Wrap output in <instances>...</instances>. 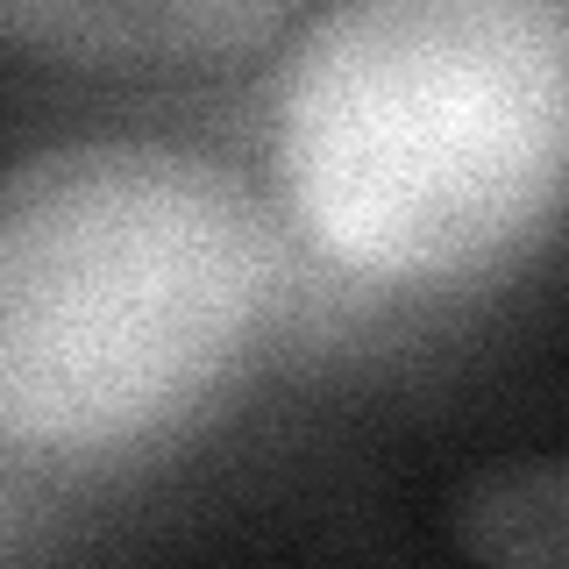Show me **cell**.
<instances>
[{
  "label": "cell",
  "instance_id": "7a4b0ae2",
  "mask_svg": "<svg viewBox=\"0 0 569 569\" xmlns=\"http://www.w3.org/2000/svg\"><path fill=\"white\" fill-rule=\"evenodd\" d=\"M569 22L556 0H356L278 71L271 164L320 257L378 284L477 278L556 221Z\"/></svg>",
  "mask_w": 569,
  "mask_h": 569
},
{
  "label": "cell",
  "instance_id": "6da1fadb",
  "mask_svg": "<svg viewBox=\"0 0 569 569\" xmlns=\"http://www.w3.org/2000/svg\"><path fill=\"white\" fill-rule=\"evenodd\" d=\"M284 284L242 171L157 136L50 142L0 171V441L129 449L178 427Z\"/></svg>",
  "mask_w": 569,
  "mask_h": 569
},
{
  "label": "cell",
  "instance_id": "277c9868",
  "mask_svg": "<svg viewBox=\"0 0 569 569\" xmlns=\"http://www.w3.org/2000/svg\"><path fill=\"white\" fill-rule=\"evenodd\" d=\"M562 470L533 462V470H491L456 498V527L491 569H562Z\"/></svg>",
  "mask_w": 569,
  "mask_h": 569
},
{
  "label": "cell",
  "instance_id": "3957f363",
  "mask_svg": "<svg viewBox=\"0 0 569 569\" xmlns=\"http://www.w3.org/2000/svg\"><path fill=\"white\" fill-rule=\"evenodd\" d=\"M284 29L263 0H114V8H0V36L86 50V58H213Z\"/></svg>",
  "mask_w": 569,
  "mask_h": 569
}]
</instances>
